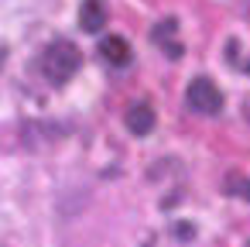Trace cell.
<instances>
[{"instance_id":"cell-2","label":"cell","mask_w":250,"mask_h":247,"mask_svg":"<svg viewBox=\"0 0 250 247\" xmlns=\"http://www.w3.org/2000/svg\"><path fill=\"white\" fill-rule=\"evenodd\" d=\"M185 103L195 113H202V117H216L223 110V93H219V86L209 76H195L188 83V90H185Z\"/></svg>"},{"instance_id":"cell-5","label":"cell","mask_w":250,"mask_h":247,"mask_svg":"<svg viewBox=\"0 0 250 247\" xmlns=\"http://www.w3.org/2000/svg\"><path fill=\"white\" fill-rule=\"evenodd\" d=\"M79 28L86 35H100L106 28V4L103 0H83L79 4Z\"/></svg>"},{"instance_id":"cell-11","label":"cell","mask_w":250,"mask_h":247,"mask_svg":"<svg viewBox=\"0 0 250 247\" xmlns=\"http://www.w3.org/2000/svg\"><path fill=\"white\" fill-rule=\"evenodd\" d=\"M247 247H250V244H247Z\"/></svg>"},{"instance_id":"cell-7","label":"cell","mask_w":250,"mask_h":247,"mask_svg":"<svg viewBox=\"0 0 250 247\" xmlns=\"http://www.w3.org/2000/svg\"><path fill=\"white\" fill-rule=\"evenodd\" d=\"M175 237H178L182 244H188V240L195 237V223H192V220H185V223H175Z\"/></svg>"},{"instance_id":"cell-4","label":"cell","mask_w":250,"mask_h":247,"mask_svg":"<svg viewBox=\"0 0 250 247\" xmlns=\"http://www.w3.org/2000/svg\"><path fill=\"white\" fill-rule=\"evenodd\" d=\"M100 59H103L106 66H113V69L130 66V45H127V38H124V35H106V38H100Z\"/></svg>"},{"instance_id":"cell-6","label":"cell","mask_w":250,"mask_h":247,"mask_svg":"<svg viewBox=\"0 0 250 247\" xmlns=\"http://www.w3.org/2000/svg\"><path fill=\"white\" fill-rule=\"evenodd\" d=\"M124 124H127V131H130L134 137H147V134L154 131V124H158V117H154V110H151L147 103H134V107L127 110V117H124Z\"/></svg>"},{"instance_id":"cell-3","label":"cell","mask_w":250,"mask_h":247,"mask_svg":"<svg viewBox=\"0 0 250 247\" xmlns=\"http://www.w3.org/2000/svg\"><path fill=\"white\" fill-rule=\"evenodd\" d=\"M175 31H178V18H165V21H158L154 31H151V42H154L168 59H182V52H185V45L175 38Z\"/></svg>"},{"instance_id":"cell-10","label":"cell","mask_w":250,"mask_h":247,"mask_svg":"<svg viewBox=\"0 0 250 247\" xmlns=\"http://www.w3.org/2000/svg\"><path fill=\"white\" fill-rule=\"evenodd\" d=\"M144 247H151V244H144Z\"/></svg>"},{"instance_id":"cell-1","label":"cell","mask_w":250,"mask_h":247,"mask_svg":"<svg viewBox=\"0 0 250 247\" xmlns=\"http://www.w3.org/2000/svg\"><path fill=\"white\" fill-rule=\"evenodd\" d=\"M83 66V55L72 42H52L45 52H42V76L52 83V86H65Z\"/></svg>"},{"instance_id":"cell-9","label":"cell","mask_w":250,"mask_h":247,"mask_svg":"<svg viewBox=\"0 0 250 247\" xmlns=\"http://www.w3.org/2000/svg\"><path fill=\"white\" fill-rule=\"evenodd\" d=\"M243 72H247V76H250V59H247V62H243Z\"/></svg>"},{"instance_id":"cell-8","label":"cell","mask_w":250,"mask_h":247,"mask_svg":"<svg viewBox=\"0 0 250 247\" xmlns=\"http://www.w3.org/2000/svg\"><path fill=\"white\" fill-rule=\"evenodd\" d=\"M226 192H240L247 202H250V179H236V182H226Z\"/></svg>"}]
</instances>
